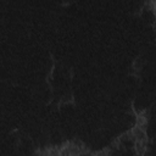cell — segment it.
Wrapping results in <instances>:
<instances>
[{"label":"cell","instance_id":"1","mask_svg":"<svg viewBox=\"0 0 156 156\" xmlns=\"http://www.w3.org/2000/svg\"><path fill=\"white\" fill-rule=\"evenodd\" d=\"M78 156H91V155H90V154H88V152H84V151H83V152H80Z\"/></svg>","mask_w":156,"mask_h":156}]
</instances>
